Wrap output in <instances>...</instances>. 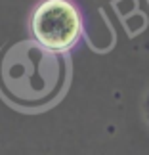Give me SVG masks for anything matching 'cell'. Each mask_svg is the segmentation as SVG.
<instances>
[{"label":"cell","mask_w":149,"mask_h":155,"mask_svg":"<svg viewBox=\"0 0 149 155\" xmlns=\"http://www.w3.org/2000/svg\"><path fill=\"white\" fill-rule=\"evenodd\" d=\"M67 81V61L34 40H19L0 52V92L19 107L50 105Z\"/></svg>","instance_id":"1"},{"label":"cell","mask_w":149,"mask_h":155,"mask_svg":"<svg viewBox=\"0 0 149 155\" xmlns=\"http://www.w3.org/2000/svg\"><path fill=\"white\" fill-rule=\"evenodd\" d=\"M80 14L69 0H44L31 17L33 40L56 54L73 48L80 37Z\"/></svg>","instance_id":"2"},{"label":"cell","mask_w":149,"mask_h":155,"mask_svg":"<svg viewBox=\"0 0 149 155\" xmlns=\"http://www.w3.org/2000/svg\"><path fill=\"white\" fill-rule=\"evenodd\" d=\"M145 115L149 119V92H147V98H145Z\"/></svg>","instance_id":"3"}]
</instances>
